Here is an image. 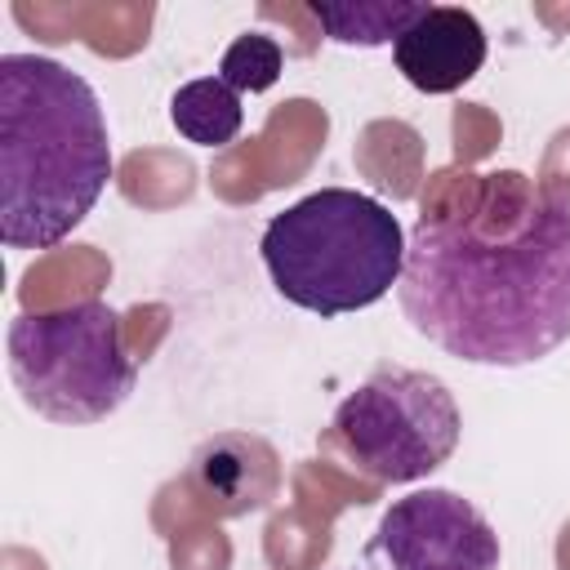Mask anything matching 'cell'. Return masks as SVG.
I'll return each instance as SVG.
<instances>
[{"label":"cell","instance_id":"obj_1","mask_svg":"<svg viewBox=\"0 0 570 570\" xmlns=\"http://www.w3.org/2000/svg\"><path fill=\"white\" fill-rule=\"evenodd\" d=\"M405 236V321L468 365H534L570 343V200L521 169L436 174Z\"/></svg>","mask_w":570,"mask_h":570},{"label":"cell","instance_id":"obj_2","mask_svg":"<svg viewBox=\"0 0 570 570\" xmlns=\"http://www.w3.org/2000/svg\"><path fill=\"white\" fill-rule=\"evenodd\" d=\"M111 142L94 85L45 58H0V240L49 249L98 205Z\"/></svg>","mask_w":570,"mask_h":570},{"label":"cell","instance_id":"obj_3","mask_svg":"<svg viewBox=\"0 0 570 570\" xmlns=\"http://www.w3.org/2000/svg\"><path fill=\"white\" fill-rule=\"evenodd\" d=\"M258 249L276 294L316 316L379 303L405 267L396 214L352 187H321L272 214Z\"/></svg>","mask_w":570,"mask_h":570},{"label":"cell","instance_id":"obj_4","mask_svg":"<svg viewBox=\"0 0 570 570\" xmlns=\"http://www.w3.org/2000/svg\"><path fill=\"white\" fill-rule=\"evenodd\" d=\"M9 374L40 419L71 428L116 414L138 383V365L125 347V321L102 298L13 316Z\"/></svg>","mask_w":570,"mask_h":570},{"label":"cell","instance_id":"obj_5","mask_svg":"<svg viewBox=\"0 0 570 570\" xmlns=\"http://www.w3.org/2000/svg\"><path fill=\"white\" fill-rule=\"evenodd\" d=\"M459 428V405L436 374L383 365L338 401L330 436L356 472L405 485L423 481L454 454Z\"/></svg>","mask_w":570,"mask_h":570},{"label":"cell","instance_id":"obj_6","mask_svg":"<svg viewBox=\"0 0 570 570\" xmlns=\"http://www.w3.org/2000/svg\"><path fill=\"white\" fill-rule=\"evenodd\" d=\"M365 570H499V534L463 494L428 485L379 517Z\"/></svg>","mask_w":570,"mask_h":570},{"label":"cell","instance_id":"obj_7","mask_svg":"<svg viewBox=\"0 0 570 570\" xmlns=\"http://www.w3.org/2000/svg\"><path fill=\"white\" fill-rule=\"evenodd\" d=\"M392 62L419 94H454L485 62V31L468 9L428 4L423 18L392 45Z\"/></svg>","mask_w":570,"mask_h":570},{"label":"cell","instance_id":"obj_8","mask_svg":"<svg viewBox=\"0 0 570 570\" xmlns=\"http://www.w3.org/2000/svg\"><path fill=\"white\" fill-rule=\"evenodd\" d=\"M196 494L218 517H245L276 499L281 490V459L263 436L249 432H218L191 454Z\"/></svg>","mask_w":570,"mask_h":570},{"label":"cell","instance_id":"obj_9","mask_svg":"<svg viewBox=\"0 0 570 570\" xmlns=\"http://www.w3.org/2000/svg\"><path fill=\"white\" fill-rule=\"evenodd\" d=\"M428 4L419 0H312L307 13L321 22V31L334 45H356V49H374V45H396Z\"/></svg>","mask_w":570,"mask_h":570},{"label":"cell","instance_id":"obj_10","mask_svg":"<svg viewBox=\"0 0 570 570\" xmlns=\"http://www.w3.org/2000/svg\"><path fill=\"white\" fill-rule=\"evenodd\" d=\"M169 120L196 147H227L245 125V107L227 80L200 76V80H187L169 98Z\"/></svg>","mask_w":570,"mask_h":570},{"label":"cell","instance_id":"obj_11","mask_svg":"<svg viewBox=\"0 0 570 570\" xmlns=\"http://www.w3.org/2000/svg\"><path fill=\"white\" fill-rule=\"evenodd\" d=\"M281 67H285V53L272 36H236L218 62V80H227L236 94H263L281 80Z\"/></svg>","mask_w":570,"mask_h":570}]
</instances>
